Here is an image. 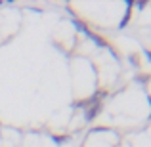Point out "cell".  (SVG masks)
Instances as JSON below:
<instances>
[{
  "label": "cell",
  "instance_id": "1",
  "mask_svg": "<svg viewBox=\"0 0 151 147\" xmlns=\"http://www.w3.org/2000/svg\"><path fill=\"white\" fill-rule=\"evenodd\" d=\"M98 113H100V105H94L92 111H88V113H86V118H88V120H92V118L96 117Z\"/></svg>",
  "mask_w": 151,
  "mask_h": 147
},
{
  "label": "cell",
  "instance_id": "2",
  "mask_svg": "<svg viewBox=\"0 0 151 147\" xmlns=\"http://www.w3.org/2000/svg\"><path fill=\"white\" fill-rule=\"evenodd\" d=\"M145 55H147V59L151 61V52H145Z\"/></svg>",
  "mask_w": 151,
  "mask_h": 147
}]
</instances>
